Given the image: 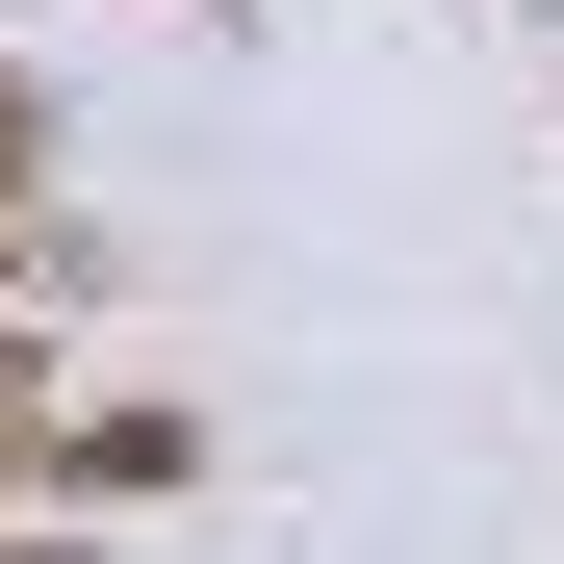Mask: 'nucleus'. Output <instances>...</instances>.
Instances as JSON below:
<instances>
[{
  "instance_id": "obj_1",
  "label": "nucleus",
  "mask_w": 564,
  "mask_h": 564,
  "mask_svg": "<svg viewBox=\"0 0 564 564\" xmlns=\"http://www.w3.org/2000/svg\"><path fill=\"white\" fill-rule=\"evenodd\" d=\"M26 154H52V104H26V77H0V308H26V282H52V206H26Z\"/></svg>"
},
{
  "instance_id": "obj_2",
  "label": "nucleus",
  "mask_w": 564,
  "mask_h": 564,
  "mask_svg": "<svg viewBox=\"0 0 564 564\" xmlns=\"http://www.w3.org/2000/svg\"><path fill=\"white\" fill-rule=\"evenodd\" d=\"M0 564H77V539H0Z\"/></svg>"
}]
</instances>
